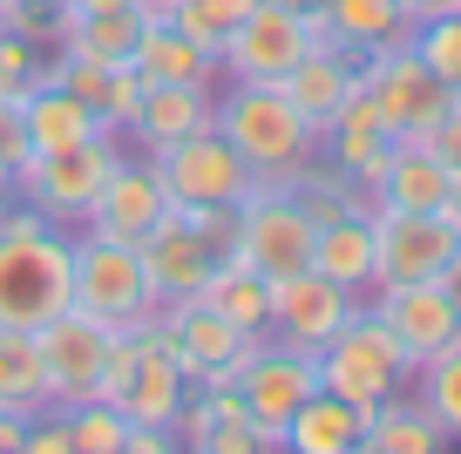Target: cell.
Returning a JSON list of instances; mask_svg holds the SVG:
<instances>
[{
    "instance_id": "6da1fadb",
    "label": "cell",
    "mask_w": 461,
    "mask_h": 454,
    "mask_svg": "<svg viewBox=\"0 0 461 454\" xmlns=\"http://www.w3.org/2000/svg\"><path fill=\"white\" fill-rule=\"evenodd\" d=\"M217 136L251 163V184H285L319 157V129L278 82H217Z\"/></svg>"
},
{
    "instance_id": "7a4b0ae2",
    "label": "cell",
    "mask_w": 461,
    "mask_h": 454,
    "mask_svg": "<svg viewBox=\"0 0 461 454\" xmlns=\"http://www.w3.org/2000/svg\"><path fill=\"white\" fill-rule=\"evenodd\" d=\"M75 305V231H0V326L41 332Z\"/></svg>"
},
{
    "instance_id": "3957f363",
    "label": "cell",
    "mask_w": 461,
    "mask_h": 454,
    "mask_svg": "<svg viewBox=\"0 0 461 454\" xmlns=\"http://www.w3.org/2000/svg\"><path fill=\"white\" fill-rule=\"evenodd\" d=\"M75 313H88L95 326L130 332V326H157V292H149L143 251L102 231H75Z\"/></svg>"
},
{
    "instance_id": "277c9868",
    "label": "cell",
    "mask_w": 461,
    "mask_h": 454,
    "mask_svg": "<svg viewBox=\"0 0 461 454\" xmlns=\"http://www.w3.org/2000/svg\"><path fill=\"white\" fill-rule=\"evenodd\" d=\"M122 157H130L122 129H102V136H88V142H68V150H41V157H28V163L14 170V190L48 217V224L82 231L95 190L109 184V170H115Z\"/></svg>"
},
{
    "instance_id": "5b68a950",
    "label": "cell",
    "mask_w": 461,
    "mask_h": 454,
    "mask_svg": "<svg viewBox=\"0 0 461 454\" xmlns=\"http://www.w3.org/2000/svg\"><path fill=\"white\" fill-rule=\"evenodd\" d=\"M319 386L353 400V407H380V400L414 386V359H407V346L360 305V313L332 332V346H319Z\"/></svg>"
},
{
    "instance_id": "8992f818",
    "label": "cell",
    "mask_w": 461,
    "mask_h": 454,
    "mask_svg": "<svg viewBox=\"0 0 461 454\" xmlns=\"http://www.w3.org/2000/svg\"><path fill=\"white\" fill-rule=\"evenodd\" d=\"M312 238H319L312 217L292 204L285 184H251L245 204H238V224H230L224 258L265 271V278H292V271L312 265Z\"/></svg>"
},
{
    "instance_id": "52a82bcc",
    "label": "cell",
    "mask_w": 461,
    "mask_h": 454,
    "mask_svg": "<svg viewBox=\"0 0 461 454\" xmlns=\"http://www.w3.org/2000/svg\"><path fill=\"white\" fill-rule=\"evenodd\" d=\"M366 211H374V285H461V231L441 211H387V204Z\"/></svg>"
},
{
    "instance_id": "ba28073f",
    "label": "cell",
    "mask_w": 461,
    "mask_h": 454,
    "mask_svg": "<svg viewBox=\"0 0 461 454\" xmlns=\"http://www.w3.org/2000/svg\"><path fill=\"white\" fill-rule=\"evenodd\" d=\"M157 332L163 346L176 353V367H184V380L197 386V394H224V386H238V367L251 359V332H238L230 319H217L203 298H176V305H163L157 313ZM272 340V332H265Z\"/></svg>"
},
{
    "instance_id": "9c48e42d",
    "label": "cell",
    "mask_w": 461,
    "mask_h": 454,
    "mask_svg": "<svg viewBox=\"0 0 461 454\" xmlns=\"http://www.w3.org/2000/svg\"><path fill=\"white\" fill-rule=\"evenodd\" d=\"M305 394H319V353H299L285 340H258L251 359L238 367V400L278 440V454H285V421L305 407Z\"/></svg>"
},
{
    "instance_id": "30bf717a",
    "label": "cell",
    "mask_w": 461,
    "mask_h": 454,
    "mask_svg": "<svg viewBox=\"0 0 461 454\" xmlns=\"http://www.w3.org/2000/svg\"><path fill=\"white\" fill-rule=\"evenodd\" d=\"M366 313L407 346V359H434L441 346L461 340V285L447 278H420V285H374L366 292Z\"/></svg>"
},
{
    "instance_id": "8fae6325",
    "label": "cell",
    "mask_w": 461,
    "mask_h": 454,
    "mask_svg": "<svg viewBox=\"0 0 461 454\" xmlns=\"http://www.w3.org/2000/svg\"><path fill=\"white\" fill-rule=\"evenodd\" d=\"M360 82L374 88V102H380V115H387V129L401 142H414L420 129L434 123V115L455 102V88L441 82V75L428 68V61L414 55V41H401V48H380V55H360Z\"/></svg>"
},
{
    "instance_id": "7c38bea8",
    "label": "cell",
    "mask_w": 461,
    "mask_h": 454,
    "mask_svg": "<svg viewBox=\"0 0 461 454\" xmlns=\"http://www.w3.org/2000/svg\"><path fill=\"white\" fill-rule=\"evenodd\" d=\"M149 163H157L170 204H245V190H251V163L238 157L217 129H197V136L170 142V150H157Z\"/></svg>"
},
{
    "instance_id": "4fadbf2b",
    "label": "cell",
    "mask_w": 461,
    "mask_h": 454,
    "mask_svg": "<svg viewBox=\"0 0 461 454\" xmlns=\"http://www.w3.org/2000/svg\"><path fill=\"white\" fill-rule=\"evenodd\" d=\"M305 55V14L299 7H278V0H258L238 28L217 48V75L224 82H285V68Z\"/></svg>"
},
{
    "instance_id": "5bb4252c",
    "label": "cell",
    "mask_w": 461,
    "mask_h": 454,
    "mask_svg": "<svg viewBox=\"0 0 461 454\" xmlns=\"http://www.w3.org/2000/svg\"><path fill=\"white\" fill-rule=\"evenodd\" d=\"M360 305H366L360 292H346L326 271L305 265V271H292V278H272V340L299 346V353H319V346H332V332L360 313Z\"/></svg>"
},
{
    "instance_id": "9a60e30c",
    "label": "cell",
    "mask_w": 461,
    "mask_h": 454,
    "mask_svg": "<svg viewBox=\"0 0 461 454\" xmlns=\"http://www.w3.org/2000/svg\"><path fill=\"white\" fill-rule=\"evenodd\" d=\"M34 346H41V367H48V394H55V407H75V400H95L102 386V359H109V326H95L88 313H61L48 319L41 332H34Z\"/></svg>"
},
{
    "instance_id": "2e32d148",
    "label": "cell",
    "mask_w": 461,
    "mask_h": 454,
    "mask_svg": "<svg viewBox=\"0 0 461 454\" xmlns=\"http://www.w3.org/2000/svg\"><path fill=\"white\" fill-rule=\"evenodd\" d=\"M163 211H170V190H163L157 163L130 150V157L109 170V184L95 190V204H88L82 231H102V238H122V244H143L149 231H157Z\"/></svg>"
},
{
    "instance_id": "e0dca14e",
    "label": "cell",
    "mask_w": 461,
    "mask_h": 454,
    "mask_svg": "<svg viewBox=\"0 0 461 454\" xmlns=\"http://www.w3.org/2000/svg\"><path fill=\"white\" fill-rule=\"evenodd\" d=\"M197 129H217V82H149L136 115L122 123V142L157 157V150L197 136Z\"/></svg>"
},
{
    "instance_id": "ac0fdd59",
    "label": "cell",
    "mask_w": 461,
    "mask_h": 454,
    "mask_svg": "<svg viewBox=\"0 0 461 454\" xmlns=\"http://www.w3.org/2000/svg\"><path fill=\"white\" fill-rule=\"evenodd\" d=\"M393 142H401V136L387 129V115H380L374 88H366V82H353V88H346V102L332 109V123L319 129V157H326V163H339V170L366 190V184L380 177V163L393 157Z\"/></svg>"
},
{
    "instance_id": "d6986e66",
    "label": "cell",
    "mask_w": 461,
    "mask_h": 454,
    "mask_svg": "<svg viewBox=\"0 0 461 454\" xmlns=\"http://www.w3.org/2000/svg\"><path fill=\"white\" fill-rule=\"evenodd\" d=\"M136 251H143V271H149V292H157V305L197 298L203 278H211V265H217V251L197 238V231H190V217L176 211V204L157 217V231H149Z\"/></svg>"
},
{
    "instance_id": "ffe728a7",
    "label": "cell",
    "mask_w": 461,
    "mask_h": 454,
    "mask_svg": "<svg viewBox=\"0 0 461 454\" xmlns=\"http://www.w3.org/2000/svg\"><path fill=\"white\" fill-rule=\"evenodd\" d=\"M184 394H190V380H184V367H176V353L163 346L157 326H143V340H136V367H130V380L115 386L122 421L170 427V413H176V400H184Z\"/></svg>"
},
{
    "instance_id": "44dd1931",
    "label": "cell",
    "mask_w": 461,
    "mask_h": 454,
    "mask_svg": "<svg viewBox=\"0 0 461 454\" xmlns=\"http://www.w3.org/2000/svg\"><path fill=\"white\" fill-rule=\"evenodd\" d=\"M353 82H360V55H353V48H305V55L285 68L278 88L292 95V109H299L312 129H326Z\"/></svg>"
},
{
    "instance_id": "7402d4cb",
    "label": "cell",
    "mask_w": 461,
    "mask_h": 454,
    "mask_svg": "<svg viewBox=\"0 0 461 454\" xmlns=\"http://www.w3.org/2000/svg\"><path fill=\"white\" fill-rule=\"evenodd\" d=\"M441 197H447V163L428 142H393V157L366 184V204H387V211H441Z\"/></svg>"
},
{
    "instance_id": "603a6c76",
    "label": "cell",
    "mask_w": 461,
    "mask_h": 454,
    "mask_svg": "<svg viewBox=\"0 0 461 454\" xmlns=\"http://www.w3.org/2000/svg\"><path fill=\"white\" fill-rule=\"evenodd\" d=\"M374 421V407H353L339 394H305V407L285 421V454H360V434Z\"/></svg>"
},
{
    "instance_id": "cb8c5ba5",
    "label": "cell",
    "mask_w": 461,
    "mask_h": 454,
    "mask_svg": "<svg viewBox=\"0 0 461 454\" xmlns=\"http://www.w3.org/2000/svg\"><path fill=\"white\" fill-rule=\"evenodd\" d=\"M21 129H28V150L41 157V150H68V142L102 136L109 123H102L82 95H68L61 82H41V88H28V102H21Z\"/></svg>"
},
{
    "instance_id": "d4e9b609",
    "label": "cell",
    "mask_w": 461,
    "mask_h": 454,
    "mask_svg": "<svg viewBox=\"0 0 461 454\" xmlns=\"http://www.w3.org/2000/svg\"><path fill=\"white\" fill-rule=\"evenodd\" d=\"M197 298L211 305L217 319H230L238 332H251V340H265V332H272V278H265V271H251V265H238V258H217Z\"/></svg>"
},
{
    "instance_id": "484cf974",
    "label": "cell",
    "mask_w": 461,
    "mask_h": 454,
    "mask_svg": "<svg viewBox=\"0 0 461 454\" xmlns=\"http://www.w3.org/2000/svg\"><path fill=\"white\" fill-rule=\"evenodd\" d=\"M312 271H326L332 285H346V292H360V298L374 292V211H353V217L319 224Z\"/></svg>"
},
{
    "instance_id": "4316f807",
    "label": "cell",
    "mask_w": 461,
    "mask_h": 454,
    "mask_svg": "<svg viewBox=\"0 0 461 454\" xmlns=\"http://www.w3.org/2000/svg\"><path fill=\"white\" fill-rule=\"evenodd\" d=\"M441 448H447V434L434 427V413L420 407L414 394L380 400L366 434H360V454H441Z\"/></svg>"
},
{
    "instance_id": "83f0119b",
    "label": "cell",
    "mask_w": 461,
    "mask_h": 454,
    "mask_svg": "<svg viewBox=\"0 0 461 454\" xmlns=\"http://www.w3.org/2000/svg\"><path fill=\"white\" fill-rule=\"evenodd\" d=\"M130 61H136V75H143V82H224L211 48H197L190 34H176L170 21H149Z\"/></svg>"
},
{
    "instance_id": "f1b7e54d",
    "label": "cell",
    "mask_w": 461,
    "mask_h": 454,
    "mask_svg": "<svg viewBox=\"0 0 461 454\" xmlns=\"http://www.w3.org/2000/svg\"><path fill=\"white\" fill-rule=\"evenodd\" d=\"M149 14L143 7H102V14H68L61 21V41L68 55H88V61H130L136 41H143Z\"/></svg>"
},
{
    "instance_id": "f546056e",
    "label": "cell",
    "mask_w": 461,
    "mask_h": 454,
    "mask_svg": "<svg viewBox=\"0 0 461 454\" xmlns=\"http://www.w3.org/2000/svg\"><path fill=\"white\" fill-rule=\"evenodd\" d=\"M332 28L353 55H380V48H401L414 41V14H407L401 0H326Z\"/></svg>"
},
{
    "instance_id": "4dcf8cb0",
    "label": "cell",
    "mask_w": 461,
    "mask_h": 454,
    "mask_svg": "<svg viewBox=\"0 0 461 454\" xmlns=\"http://www.w3.org/2000/svg\"><path fill=\"white\" fill-rule=\"evenodd\" d=\"M0 407L21 413V421H34L41 407H55L41 346H34V332H14V326H0Z\"/></svg>"
},
{
    "instance_id": "1f68e13d",
    "label": "cell",
    "mask_w": 461,
    "mask_h": 454,
    "mask_svg": "<svg viewBox=\"0 0 461 454\" xmlns=\"http://www.w3.org/2000/svg\"><path fill=\"white\" fill-rule=\"evenodd\" d=\"M285 190H292V204L312 217V231H319V224H332V217L366 211V190L353 184L339 163H326V157H312L305 170H292V177H285Z\"/></svg>"
},
{
    "instance_id": "d6a6232c",
    "label": "cell",
    "mask_w": 461,
    "mask_h": 454,
    "mask_svg": "<svg viewBox=\"0 0 461 454\" xmlns=\"http://www.w3.org/2000/svg\"><path fill=\"white\" fill-rule=\"evenodd\" d=\"M407 394H414L420 407L434 413V427H441L447 448H455V440H461V340H455V346H441L434 359H420V367H414V386H407Z\"/></svg>"
},
{
    "instance_id": "836d02e7",
    "label": "cell",
    "mask_w": 461,
    "mask_h": 454,
    "mask_svg": "<svg viewBox=\"0 0 461 454\" xmlns=\"http://www.w3.org/2000/svg\"><path fill=\"white\" fill-rule=\"evenodd\" d=\"M61 421H68L75 454H122L130 448V421H122L115 400H75V407H61Z\"/></svg>"
},
{
    "instance_id": "e575fe53",
    "label": "cell",
    "mask_w": 461,
    "mask_h": 454,
    "mask_svg": "<svg viewBox=\"0 0 461 454\" xmlns=\"http://www.w3.org/2000/svg\"><path fill=\"white\" fill-rule=\"evenodd\" d=\"M251 7H258V0H170V14H163V21H170L176 34H190L197 48H211V55H217L224 34L238 28Z\"/></svg>"
},
{
    "instance_id": "d590c367",
    "label": "cell",
    "mask_w": 461,
    "mask_h": 454,
    "mask_svg": "<svg viewBox=\"0 0 461 454\" xmlns=\"http://www.w3.org/2000/svg\"><path fill=\"white\" fill-rule=\"evenodd\" d=\"M48 82V55H41V41H28V34H14V28H0V102H28V88H41Z\"/></svg>"
},
{
    "instance_id": "8d00e7d4",
    "label": "cell",
    "mask_w": 461,
    "mask_h": 454,
    "mask_svg": "<svg viewBox=\"0 0 461 454\" xmlns=\"http://www.w3.org/2000/svg\"><path fill=\"white\" fill-rule=\"evenodd\" d=\"M414 55L428 61L447 88H461V7H455V14L420 21V28H414Z\"/></svg>"
},
{
    "instance_id": "74e56055",
    "label": "cell",
    "mask_w": 461,
    "mask_h": 454,
    "mask_svg": "<svg viewBox=\"0 0 461 454\" xmlns=\"http://www.w3.org/2000/svg\"><path fill=\"white\" fill-rule=\"evenodd\" d=\"M414 142H428L434 157H441V163H447V170H455V163H461V102H447V109H441V115H434V123H428V129H420V136H414Z\"/></svg>"
},
{
    "instance_id": "f35d334b",
    "label": "cell",
    "mask_w": 461,
    "mask_h": 454,
    "mask_svg": "<svg viewBox=\"0 0 461 454\" xmlns=\"http://www.w3.org/2000/svg\"><path fill=\"white\" fill-rule=\"evenodd\" d=\"M21 454H75V440H68V421H61V407H41L28 421V448Z\"/></svg>"
},
{
    "instance_id": "ab89813d",
    "label": "cell",
    "mask_w": 461,
    "mask_h": 454,
    "mask_svg": "<svg viewBox=\"0 0 461 454\" xmlns=\"http://www.w3.org/2000/svg\"><path fill=\"white\" fill-rule=\"evenodd\" d=\"M163 448H176L170 427H136L130 421V448H122V454H163Z\"/></svg>"
},
{
    "instance_id": "60d3db41",
    "label": "cell",
    "mask_w": 461,
    "mask_h": 454,
    "mask_svg": "<svg viewBox=\"0 0 461 454\" xmlns=\"http://www.w3.org/2000/svg\"><path fill=\"white\" fill-rule=\"evenodd\" d=\"M21 448H28V421L0 407V454H21Z\"/></svg>"
},
{
    "instance_id": "b9f144b4",
    "label": "cell",
    "mask_w": 461,
    "mask_h": 454,
    "mask_svg": "<svg viewBox=\"0 0 461 454\" xmlns=\"http://www.w3.org/2000/svg\"><path fill=\"white\" fill-rule=\"evenodd\" d=\"M401 7L414 14V28H420V21H434V14H455L461 0H401Z\"/></svg>"
},
{
    "instance_id": "7bdbcfd3",
    "label": "cell",
    "mask_w": 461,
    "mask_h": 454,
    "mask_svg": "<svg viewBox=\"0 0 461 454\" xmlns=\"http://www.w3.org/2000/svg\"><path fill=\"white\" fill-rule=\"evenodd\" d=\"M441 217H447V224L461 231V163L447 170V197H441Z\"/></svg>"
},
{
    "instance_id": "ee69618b",
    "label": "cell",
    "mask_w": 461,
    "mask_h": 454,
    "mask_svg": "<svg viewBox=\"0 0 461 454\" xmlns=\"http://www.w3.org/2000/svg\"><path fill=\"white\" fill-rule=\"evenodd\" d=\"M68 14H102V7H143V0H61Z\"/></svg>"
},
{
    "instance_id": "f6af8a7d",
    "label": "cell",
    "mask_w": 461,
    "mask_h": 454,
    "mask_svg": "<svg viewBox=\"0 0 461 454\" xmlns=\"http://www.w3.org/2000/svg\"><path fill=\"white\" fill-rule=\"evenodd\" d=\"M143 14H149V21H163V14H170V0H143Z\"/></svg>"
},
{
    "instance_id": "bcb514c9",
    "label": "cell",
    "mask_w": 461,
    "mask_h": 454,
    "mask_svg": "<svg viewBox=\"0 0 461 454\" xmlns=\"http://www.w3.org/2000/svg\"><path fill=\"white\" fill-rule=\"evenodd\" d=\"M278 7H305V0H278Z\"/></svg>"
},
{
    "instance_id": "7dc6e473",
    "label": "cell",
    "mask_w": 461,
    "mask_h": 454,
    "mask_svg": "<svg viewBox=\"0 0 461 454\" xmlns=\"http://www.w3.org/2000/svg\"><path fill=\"white\" fill-rule=\"evenodd\" d=\"M455 102H461V88H455Z\"/></svg>"
},
{
    "instance_id": "c3c4849f",
    "label": "cell",
    "mask_w": 461,
    "mask_h": 454,
    "mask_svg": "<svg viewBox=\"0 0 461 454\" xmlns=\"http://www.w3.org/2000/svg\"><path fill=\"white\" fill-rule=\"evenodd\" d=\"M0 7H7V0H0Z\"/></svg>"
}]
</instances>
